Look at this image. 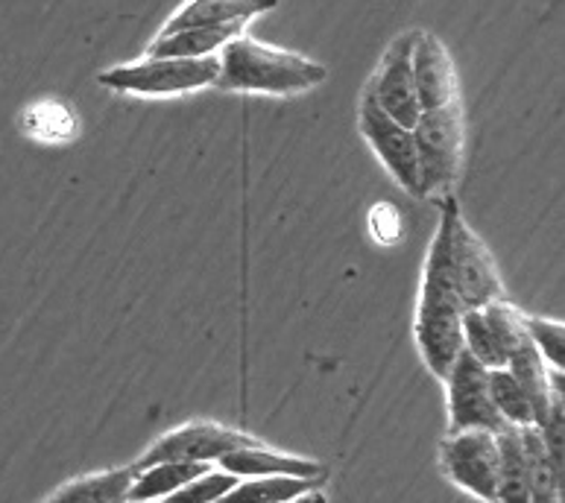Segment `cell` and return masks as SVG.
<instances>
[{
	"mask_svg": "<svg viewBox=\"0 0 565 503\" xmlns=\"http://www.w3.org/2000/svg\"><path fill=\"white\" fill-rule=\"evenodd\" d=\"M457 196L439 202V223L428 246V258H425L414 325L416 345H419L425 366L439 381L448 375L457 354L463 352V308L457 302L451 276H448V232H451Z\"/></svg>",
	"mask_w": 565,
	"mask_h": 503,
	"instance_id": "6da1fadb",
	"label": "cell"
},
{
	"mask_svg": "<svg viewBox=\"0 0 565 503\" xmlns=\"http://www.w3.org/2000/svg\"><path fill=\"white\" fill-rule=\"evenodd\" d=\"M220 74L214 88L241 94H287L311 92L329 79V71L320 62L308 60L302 53L273 47L249 35H237L217 53Z\"/></svg>",
	"mask_w": 565,
	"mask_h": 503,
	"instance_id": "7a4b0ae2",
	"label": "cell"
},
{
	"mask_svg": "<svg viewBox=\"0 0 565 503\" xmlns=\"http://www.w3.org/2000/svg\"><path fill=\"white\" fill-rule=\"evenodd\" d=\"M419 161V200L443 202L455 196L466 159L463 100L419 115L414 126Z\"/></svg>",
	"mask_w": 565,
	"mask_h": 503,
	"instance_id": "3957f363",
	"label": "cell"
},
{
	"mask_svg": "<svg viewBox=\"0 0 565 503\" xmlns=\"http://www.w3.org/2000/svg\"><path fill=\"white\" fill-rule=\"evenodd\" d=\"M220 60L217 56H200V60H147L115 65L97 74L103 88L132 97H179V94L200 92L217 83Z\"/></svg>",
	"mask_w": 565,
	"mask_h": 503,
	"instance_id": "277c9868",
	"label": "cell"
},
{
	"mask_svg": "<svg viewBox=\"0 0 565 503\" xmlns=\"http://www.w3.org/2000/svg\"><path fill=\"white\" fill-rule=\"evenodd\" d=\"M448 276H451V287H455L457 302L463 311H475V308H483L498 299H507L504 278L495 264V255L466 223L460 205L451 214V232H448Z\"/></svg>",
	"mask_w": 565,
	"mask_h": 503,
	"instance_id": "5b68a950",
	"label": "cell"
},
{
	"mask_svg": "<svg viewBox=\"0 0 565 503\" xmlns=\"http://www.w3.org/2000/svg\"><path fill=\"white\" fill-rule=\"evenodd\" d=\"M439 465L457 489L483 503H495L501 453L495 434L487 430H463L448 434L439 445Z\"/></svg>",
	"mask_w": 565,
	"mask_h": 503,
	"instance_id": "8992f818",
	"label": "cell"
},
{
	"mask_svg": "<svg viewBox=\"0 0 565 503\" xmlns=\"http://www.w3.org/2000/svg\"><path fill=\"white\" fill-rule=\"evenodd\" d=\"M443 384H446L448 402V434H463V430L501 434L507 428L492 404L490 370L475 361L466 349L457 354Z\"/></svg>",
	"mask_w": 565,
	"mask_h": 503,
	"instance_id": "52a82bcc",
	"label": "cell"
},
{
	"mask_svg": "<svg viewBox=\"0 0 565 503\" xmlns=\"http://www.w3.org/2000/svg\"><path fill=\"white\" fill-rule=\"evenodd\" d=\"M358 126H361L363 141L370 143L384 170L396 179V185L419 200V161H416L414 129L390 118L387 111L379 106V100L372 97L370 85L361 94Z\"/></svg>",
	"mask_w": 565,
	"mask_h": 503,
	"instance_id": "ba28073f",
	"label": "cell"
},
{
	"mask_svg": "<svg viewBox=\"0 0 565 503\" xmlns=\"http://www.w3.org/2000/svg\"><path fill=\"white\" fill-rule=\"evenodd\" d=\"M262 442V439H253L244 430L226 428V425H217V421H188V425H179V428L168 430L164 437H159L156 442L147 448V451L138 457V462H132V469L141 471L147 465H156V462H205V465H214L226 457L228 451H237V448H246V445Z\"/></svg>",
	"mask_w": 565,
	"mask_h": 503,
	"instance_id": "9c48e42d",
	"label": "cell"
},
{
	"mask_svg": "<svg viewBox=\"0 0 565 503\" xmlns=\"http://www.w3.org/2000/svg\"><path fill=\"white\" fill-rule=\"evenodd\" d=\"M524 311H519L510 299L463 311V349L487 370H504L524 343Z\"/></svg>",
	"mask_w": 565,
	"mask_h": 503,
	"instance_id": "30bf717a",
	"label": "cell"
},
{
	"mask_svg": "<svg viewBox=\"0 0 565 503\" xmlns=\"http://www.w3.org/2000/svg\"><path fill=\"white\" fill-rule=\"evenodd\" d=\"M414 35L416 30L396 35L390 47L381 56L375 74L366 85H370L372 97L379 100V106L387 111L396 124L414 129L423 109H419V97H416L414 83Z\"/></svg>",
	"mask_w": 565,
	"mask_h": 503,
	"instance_id": "8fae6325",
	"label": "cell"
},
{
	"mask_svg": "<svg viewBox=\"0 0 565 503\" xmlns=\"http://www.w3.org/2000/svg\"><path fill=\"white\" fill-rule=\"evenodd\" d=\"M414 83L419 109H443L460 103V79L451 53L434 33L416 30L414 35Z\"/></svg>",
	"mask_w": 565,
	"mask_h": 503,
	"instance_id": "7c38bea8",
	"label": "cell"
},
{
	"mask_svg": "<svg viewBox=\"0 0 565 503\" xmlns=\"http://www.w3.org/2000/svg\"><path fill=\"white\" fill-rule=\"evenodd\" d=\"M220 469L235 474L237 480L246 478H305V480H326V465L308 457H296V453L273 451L264 442L246 445L237 451H228L217 462Z\"/></svg>",
	"mask_w": 565,
	"mask_h": 503,
	"instance_id": "4fadbf2b",
	"label": "cell"
},
{
	"mask_svg": "<svg viewBox=\"0 0 565 503\" xmlns=\"http://www.w3.org/2000/svg\"><path fill=\"white\" fill-rule=\"evenodd\" d=\"M279 7V0H185L182 7L168 18L159 35L179 33V30H196V26H232L249 24L253 18Z\"/></svg>",
	"mask_w": 565,
	"mask_h": 503,
	"instance_id": "5bb4252c",
	"label": "cell"
},
{
	"mask_svg": "<svg viewBox=\"0 0 565 503\" xmlns=\"http://www.w3.org/2000/svg\"><path fill=\"white\" fill-rule=\"evenodd\" d=\"M246 24L232 26H196V30H179V33L156 35L147 47L152 60H200V56H217L232 39L244 35Z\"/></svg>",
	"mask_w": 565,
	"mask_h": 503,
	"instance_id": "9a60e30c",
	"label": "cell"
},
{
	"mask_svg": "<svg viewBox=\"0 0 565 503\" xmlns=\"http://www.w3.org/2000/svg\"><path fill=\"white\" fill-rule=\"evenodd\" d=\"M132 480H136L132 465L94 471V474H83V478L60 486L42 503H129Z\"/></svg>",
	"mask_w": 565,
	"mask_h": 503,
	"instance_id": "2e32d148",
	"label": "cell"
},
{
	"mask_svg": "<svg viewBox=\"0 0 565 503\" xmlns=\"http://www.w3.org/2000/svg\"><path fill=\"white\" fill-rule=\"evenodd\" d=\"M205 462H156V465H147V469L136 471V480H132V492H129V503H156L170 497L177 489H182L185 483L203 474Z\"/></svg>",
	"mask_w": 565,
	"mask_h": 503,
	"instance_id": "e0dca14e",
	"label": "cell"
},
{
	"mask_svg": "<svg viewBox=\"0 0 565 503\" xmlns=\"http://www.w3.org/2000/svg\"><path fill=\"white\" fill-rule=\"evenodd\" d=\"M522 430L524 465H527V486H531V503H563V471L551 462L545 445H542L540 430Z\"/></svg>",
	"mask_w": 565,
	"mask_h": 503,
	"instance_id": "ac0fdd59",
	"label": "cell"
},
{
	"mask_svg": "<svg viewBox=\"0 0 565 503\" xmlns=\"http://www.w3.org/2000/svg\"><path fill=\"white\" fill-rule=\"evenodd\" d=\"M498 439L501 453V474H498V497L495 503H531V486H527V465H524L522 430L507 425Z\"/></svg>",
	"mask_w": 565,
	"mask_h": 503,
	"instance_id": "d6986e66",
	"label": "cell"
},
{
	"mask_svg": "<svg viewBox=\"0 0 565 503\" xmlns=\"http://www.w3.org/2000/svg\"><path fill=\"white\" fill-rule=\"evenodd\" d=\"M326 480L305 478H246L237 480L235 489L220 503H290L308 495L313 489H322Z\"/></svg>",
	"mask_w": 565,
	"mask_h": 503,
	"instance_id": "ffe728a7",
	"label": "cell"
},
{
	"mask_svg": "<svg viewBox=\"0 0 565 503\" xmlns=\"http://www.w3.org/2000/svg\"><path fill=\"white\" fill-rule=\"evenodd\" d=\"M490 395L504 425H510V428H531L533 425L536 428V413H533L531 398L510 372L490 370Z\"/></svg>",
	"mask_w": 565,
	"mask_h": 503,
	"instance_id": "44dd1931",
	"label": "cell"
},
{
	"mask_svg": "<svg viewBox=\"0 0 565 503\" xmlns=\"http://www.w3.org/2000/svg\"><path fill=\"white\" fill-rule=\"evenodd\" d=\"M524 334L531 340V345L540 352V357L548 363L551 370L563 372V352H565V328L557 319H545V317H531L524 313Z\"/></svg>",
	"mask_w": 565,
	"mask_h": 503,
	"instance_id": "7402d4cb",
	"label": "cell"
},
{
	"mask_svg": "<svg viewBox=\"0 0 565 503\" xmlns=\"http://www.w3.org/2000/svg\"><path fill=\"white\" fill-rule=\"evenodd\" d=\"M237 478L223 469H205L203 474H196L191 483L177 489L173 495L164 497V503H220L223 497L235 489Z\"/></svg>",
	"mask_w": 565,
	"mask_h": 503,
	"instance_id": "603a6c76",
	"label": "cell"
},
{
	"mask_svg": "<svg viewBox=\"0 0 565 503\" xmlns=\"http://www.w3.org/2000/svg\"><path fill=\"white\" fill-rule=\"evenodd\" d=\"M290 503H326V492L322 489H313V492H308V495L296 497V501Z\"/></svg>",
	"mask_w": 565,
	"mask_h": 503,
	"instance_id": "cb8c5ba5",
	"label": "cell"
},
{
	"mask_svg": "<svg viewBox=\"0 0 565 503\" xmlns=\"http://www.w3.org/2000/svg\"><path fill=\"white\" fill-rule=\"evenodd\" d=\"M156 503H164V501H156Z\"/></svg>",
	"mask_w": 565,
	"mask_h": 503,
	"instance_id": "d4e9b609",
	"label": "cell"
}]
</instances>
